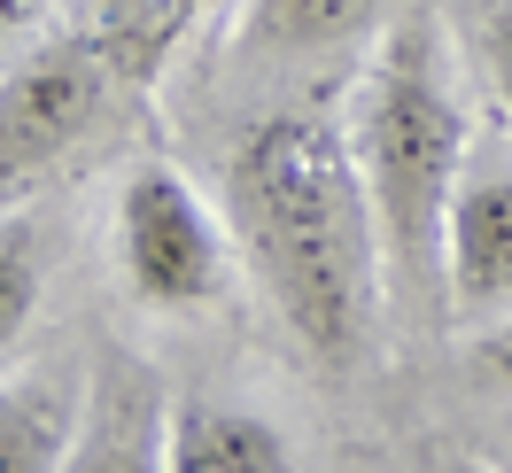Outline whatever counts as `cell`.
<instances>
[{"label":"cell","mask_w":512,"mask_h":473,"mask_svg":"<svg viewBox=\"0 0 512 473\" xmlns=\"http://www.w3.org/2000/svg\"><path fill=\"white\" fill-rule=\"evenodd\" d=\"M350 148L381 218L388 311H419L443 326V218L474 140H466V101L427 8L381 32V55L350 101Z\"/></svg>","instance_id":"7a4b0ae2"},{"label":"cell","mask_w":512,"mask_h":473,"mask_svg":"<svg viewBox=\"0 0 512 473\" xmlns=\"http://www.w3.org/2000/svg\"><path fill=\"white\" fill-rule=\"evenodd\" d=\"M435 473H497V466H481V458H458V450H450V458H443Z\"/></svg>","instance_id":"9a60e30c"},{"label":"cell","mask_w":512,"mask_h":473,"mask_svg":"<svg viewBox=\"0 0 512 473\" xmlns=\"http://www.w3.org/2000/svg\"><path fill=\"white\" fill-rule=\"evenodd\" d=\"M47 280H55V225L39 202H16L0 210V365L24 349L39 303H47Z\"/></svg>","instance_id":"30bf717a"},{"label":"cell","mask_w":512,"mask_h":473,"mask_svg":"<svg viewBox=\"0 0 512 473\" xmlns=\"http://www.w3.org/2000/svg\"><path fill=\"white\" fill-rule=\"evenodd\" d=\"M512 318V156L474 148L443 218V326L481 334Z\"/></svg>","instance_id":"5b68a950"},{"label":"cell","mask_w":512,"mask_h":473,"mask_svg":"<svg viewBox=\"0 0 512 473\" xmlns=\"http://www.w3.org/2000/svg\"><path fill=\"white\" fill-rule=\"evenodd\" d=\"M466 373H474L481 388H497V396H512V318H497V326H481L474 342H466Z\"/></svg>","instance_id":"5bb4252c"},{"label":"cell","mask_w":512,"mask_h":473,"mask_svg":"<svg viewBox=\"0 0 512 473\" xmlns=\"http://www.w3.org/2000/svg\"><path fill=\"white\" fill-rule=\"evenodd\" d=\"M466 47H474L481 86H489V101H497V117L512 132V0H481L466 16Z\"/></svg>","instance_id":"7c38bea8"},{"label":"cell","mask_w":512,"mask_h":473,"mask_svg":"<svg viewBox=\"0 0 512 473\" xmlns=\"http://www.w3.org/2000/svg\"><path fill=\"white\" fill-rule=\"evenodd\" d=\"M210 8H218V0H94L86 39L101 47V63L117 70L132 94H148Z\"/></svg>","instance_id":"ba28073f"},{"label":"cell","mask_w":512,"mask_h":473,"mask_svg":"<svg viewBox=\"0 0 512 473\" xmlns=\"http://www.w3.org/2000/svg\"><path fill=\"white\" fill-rule=\"evenodd\" d=\"M497 473H512V442H505V458H497Z\"/></svg>","instance_id":"2e32d148"},{"label":"cell","mask_w":512,"mask_h":473,"mask_svg":"<svg viewBox=\"0 0 512 473\" xmlns=\"http://www.w3.org/2000/svg\"><path fill=\"white\" fill-rule=\"evenodd\" d=\"M78 404L63 373H0V473H63Z\"/></svg>","instance_id":"9c48e42d"},{"label":"cell","mask_w":512,"mask_h":473,"mask_svg":"<svg viewBox=\"0 0 512 473\" xmlns=\"http://www.w3.org/2000/svg\"><path fill=\"white\" fill-rule=\"evenodd\" d=\"M171 473H295V450L272 411L241 396L171 404Z\"/></svg>","instance_id":"52a82bcc"},{"label":"cell","mask_w":512,"mask_h":473,"mask_svg":"<svg viewBox=\"0 0 512 473\" xmlns=\"http://www.w3.org/2000/svg\"><path fill=\"white\" fill-rule=\"evenodd\" d=\"M225 225L311 373H365L388 326V249L350 148V117H256L225 156Z\"/></svg>","instance_id":"6da1fadb"},{"label":"cell","mask_w":512,"mask_h":473,"mask_svg":"<svg viewBox=\"0 0 512 473\" xmlns=\"http://www.w3.org/2000/svg\"><path fill=\"white\" fill-rule=\"evenodd\" d=\"M47 16H55V0H0V78H8V70L39 47Z\"/></svg>","instance_id":"4fadbf2b"},{"label":"cell","mask_w":512,"mask_h":473,"mask_svg":"<svg viewBox=\"0 0 512 473\" xmlns=\"http://www.w3.org/2000/svg\"><path fill=\"white\" fill-rule=\"evenodd\" d=\"M109 249H117V280L148 318H194L210 311L233 280V225L210 210V194L194 187L179 163L140 156L117 187L109 210Z\"/></svg>","instance_id":"3957f363"},{"label":"cell","mask_w":512,"mask_h":473,"mask_svg":"<svg viewBox=\"0 0 512 473\" xmlns=\"http://www.w3.org/2000/svg\"><path fill=\"white\" fill-rule=\"evenodd\" d=\"M388 0H249V47L264 55H319L350 47L381 24Z\"/></svg>","instance_id":"8fae6325"},{"label":"cell","mask_w":512,"mask_h":473,"mask_svg":"<svg viewBox=\"0 0 512 473\" xmlns=\"http://www.w3.org/2000/svg\"><path fill=\"white\" fill-rule=\"evenodd\" d=\"M63 473H171V404L148 357L101 349Z\"/></svg>","instance_id":"8992f818"},{"label":"cell","mask_w":512,"mask_h":473,"mask_svg":"<svg viewBox=\"0 0 512 473\" xmlns=\"http://www.w3.org/2000/svg\"><path fill=\"white\" fill-rule=\"evenodd\" d=\"M109 86H125L101 63L94 39H47L0 78V210L32 202L109 117Z\"/></svg>","instance_id":"277c9868"}]
</instances>
